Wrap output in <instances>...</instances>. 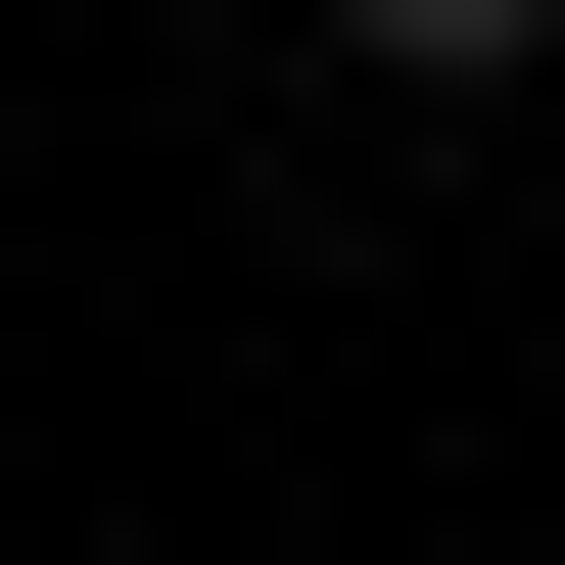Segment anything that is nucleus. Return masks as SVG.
<instances>
[{"label":"nucleus","instance_id":"f257e3e1","mask_svg":"<svg viewBox=\"0 0 565 565\" xmlns=\"http://www.w3.org/2000/svg\"><path fill=\"white\" fill-rule=\"evenodd\" d=\"M330 47H424V95H519V47H565V0H330Z\"/></svg>","mask_w":565,"mask_h":565}]
</instances>
